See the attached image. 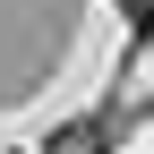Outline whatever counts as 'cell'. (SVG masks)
Returning a JSON list of instances; mask_svg holds the SVG:
<instances>
[{
  "instance_id": "obj_2",
  "label": "cell",
  "mask_w": 154,
  "mask_h": 154,
  "mask_svg": "<svg viewBox=\"0 0 154 154\" xmlns=\"http://www.w3.org/2000/svg\"><path fill=\"white\" fill-rule=\"evenodd\" d=\"M128 26H137L146 43H154V0H128Z\"/></svg>"
},
{
  "instance_id": "obj_1",
  "label": "cell",
  "mask_w": 154,
  "mask_h": 154,
  "mask_svg": "<svg viewBox=\"0 0 154 154\" xmlns=\"http://www.w3.org/2000/svg\"><path fill=\"white\" fill-rule=\"evenodd\" d=\"M43 154H94V128H69V137H51Z\"/></svg>"
}]
</instances>
